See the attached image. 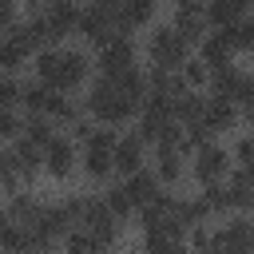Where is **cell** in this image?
Wrapping results in <instances>:
<instances>
[{
	"label": "cell",
	"mask_w": 254,
	"mask_h": 254,
	"mask_svg": "<svg viewBox=\"0 0 254 254\" xmlns=\"http://www.w3.org/2000/svg\"><path fill=\"white\" fill-rule=\"evenodd\" d=\"M32 79L64 91V95H75L87 87L91 79V52L79 48V44H56V48H40L32 52V64H28Z\"/></svg>",
	"instance_id": "cell-1"
},
{
	"label": "cell",
	"mask_w": 254,
	"mask_h": 254,
	"mask_svg": "<svg viewBox=\"0 0 254 254\" xmlns=\"http://www.w3.org/2000/svg\"><path fill=\"white\" fill-rule=\"evenodd\" d=\"M79 103H83V111H87L91 123L115 127V131L127 127V123H135V115H139V103H135L127 91H119L111 79H103V75H91V79H87Z\"/></svg>",
	"instance_id": "cell-2"
},
{
	"label": "cell",
	"mask_w": 254,
	"mask_h": 254,
	"mask_svg": "<svg viewBox=\"0 0 254 254\" xmlns=\"http://www.w3.org/2000/svg\"><path fill=\"white\" fill-rule=\"evenodd\" d=\"M194 48L171 28V24H151L147 28V40H143V56L151 67H163V71H179V64L190 56Z\"/></svg>",
	"instance_id": "cell-3"
},
{
	"label": "cell",
	"mask_w": 254,
	"mask_h": 254,
	"mask_svg": "<svg viewBox=\"0 0 254 254\" xmlns=\"http://www.w3.org/2000/svg\"><path fill=\"white\" fill-rule=\"evenodd\" d=\"M135 64H139V40H135V36L115 32L107 44H99V48H95V56H91V75L115 79V75L131 71Z\"/></svg>",
	"instance_id": "cell-4"
},
{
	"label": "cell",
	"mask_w": 254,
	"mask_h": 254,
	"mask_svg": "<svg viewBox=\"0 0 254 254\" xmlns=\"http://www.w3.org/2000/svg\"><path fill=\"white\" fill-rule=\"evenodd\" d=\"M115 32H119L115 28V8H107L99 0H83L79 4V16H75V40H79V48L91 52V48L107 44Z\"/></svg>",
	"instance_id": "cell-5"
},
{
	"label": "cell",
	"mask_w": 254,
	"mask_h": 254,
	"mask_svg": "<svg viewBox=\"0 0 254 254\" xmlns=\"http://www.w3.org/2000/svg\"><path fill=\"white\" fill-rule=\"evenodd\" d=\"M206 95H214V99H230L238 111L250 115V99H254L250 71H246L238 60L226 64V67H218V71H210V79H206Z\"/></svg>",
	"instance_id": "cell-6"
},
{
	"label": "cell",
	"mask_w": 254,
	"mask_h": 254,
	"mask_svg": "<svg viewBox=\"0 0 254 254\" xmlns=\"http://www.w3.org/2000/svg\"><path fill=\"white\" fill-rule=\"evenodd\" d=\"M230 175V151H226V139H214L198 151L187 155V179H194V187H206V183H222Z\"/></svg>",
	"instance_id": "cell-7"
},
{
	"label": "cell",
	"mask_w": 254,
	"mask_h": 254,
	"mask_svg": "<svg viewBox=\"0 0 254 254\" xmlns=\"http://www.w3.org/2000/svg\"><path fill=\"white\" fill-rule=\"evenodd\" d=\"M210 226H214V250H222V254H250V246H254V226H250V214H242V210H234V214H222V218H210Z\"/></svg>",
	"instance_id": "cell-8"
},
{
	"label": "cell",
	"mask_w": 254,
	"mask_h": 254,
	"mask_svg": "<svg viewBox=\"0 0 254 254\" xmlns=\"http://www.w3.org/2000/svg\"><path fill=\"white\" fill-rule=\"evenodd\" d=\"M198 123L214 135V139H226V135H234V131H242L246 123H250V115L246 111H238L230 99H214V95H206V103H202V115H198Z\"/></svg>",
	"instance_id": "cell-9"
},
{
	"label": "cell",
	"mask_w": 254,
	"mask_h": 254,
	"mask_svg": "<svg viewBox=\"0 0 254 254\" xmlns=\"http://www.w3.org/2000/svg\"><path fill=\"white\" fill-rule=\"evenodd\" d=\"M44 171H48L56 183H67V179L79 171V143H71L64 131H56V135L44 143Z\"/></svg>",
	"instance_id": "cell-10"
},
{
	"label": "cell",
	"mask_w": 254,
	"mask_h": 254,
	"mask_svg": "<svg viewBox=\"0 0 254 254\" xmlns=\"http://www.w3.org/2000/svg\"><path fill=\"white\" fill-rule=\"evenodd\" d=\"M32 64V44L24 36V24L16 20L12 28L0 32V71L4 75H24Z\"/></svg>",
	"instance_id": "cell-11"
},
{
	"label": "cell",
	"mask_w": 254,
	"mask_h": 254,
	"mask_svg": "<svg viewBox=\"0 0 254 254\" xmlns=\"http://www.w3.org/2000/svg\"><path fill=\"white\" fill-rule=\"evenodd\" d=\"M147 143L127 127V131H119L115 135V147H111V171H115V179H127L131 171H139V167H147Z\"/></svg>",
	"instance_id": "cell-12"
},
{
	"label": "cell",
	"mask_w": 254,
	"mask_h": 254,
	"mask_svg": "<svg viewBox=\"0 0 254 254\" xmlns=\"http://www.w3.org/2000/svg\"><path fill=\"white\" fill-rule=\"evenodd\" d=\"M147 167H151V175L159 179V187H167V190H179V187L187 183V155L175 151V147L151 151V155H147Z\"/></svg>",
	"instance_id": "cell-13"
},
{
	"label": "cell",
	"mask_w": 254,
	"mask_h": 254,
	"mask_svg": "<svg viewBox=\"0 0 254 254\" xmlns=\"http://www.w3.org/2000/svg\"><path fill=\"white\" fill-rule=\"evenodd\" d=\"M75 16H79V4H48L44 8L40 24H44V36H48L52 48L75 40Z\"/></svg>",
	"instance_id": "cell-14"
},
{
	"label": "cell",
	"mask_w": 254,
	"mask_h": 254,
	"mask_svg": "<svg viewBox=\"0 0 254 254\" xmlns=\"http://www.w3.org/2000/svg\"><path fill=\"white\" fill-rule=\"evenodd\" d=\"M159 4L163 0H115V28L123 36H131L139 28H151L155 16H159Z\"/></svg>",
	"instance_id": "cell-15"
},
{
	"label": "cell",
	"mask_w": 254,
	"mask_h": 254,
	"mask_svg": "<svg viewBox=\"0 0 254 254\" xmlns=\"http://www.w3.org/2000/svg\"><path fill=\"white\" fill-rule=\"evenodd\" d=\"M194 56L210 67V71H218V67H226V64H234L238 56L230 52V40H226V32L222 28H210L198 44H194Z\"/></svg>",
	"instance_id": "cell-16"
},
{
	"label": "cell",
	"mask_w": 254,
	"mask_h": 254,
	"mask_svg": "<svg viewBox=\"0 0 254 254\" xmlns=\"http://www.w3.org/2000/svg\"><path fill=\"white\" fill-rule=\"evenodd\" d=\"M250 16V0H202V20L206 28H230L234 20Z\"/></svg>",
	"instance_id": "cell-17"
},
{
	"label": "cell",
	"mask_w": 254,
	"mask_h": 254,
	"mask_svg": "<svg viewBox=\"0 0 254 254\" xmlns=\"http://www.w3.org/2000/svg\"><path fill=\"white\" fill-rule=\"evenodd\" d=\"M123 187H127V194H131V202H135V210H143V206H151L155 198H159V190H167V187H159V179L151 175V167H139V171H131L127 179H119Z\"/></svg>",
	"instance_id": "cell-18"
},
{
	"label": "cell",
	"mask_w": 254,
	"mask_h": 254,
	"mask_svg": "<svg viewBox=\"0 0 254 254\" xmlns=\"http://www.w3.org/2000/svg\"><path fill=\"white\" fill-rule=\"evenodd\" d=\"M99 198H103V206L111 210V218L115 222H131L135 218V202H131V194H127V187L119 183V179H111V183H103V190H99Z\"/></svg>",
	"instance_id": "cell-19"
},
{
	"label": "cell",
	"mask_w": 254,
	"mask_h": 254,
	"mask_svg": "<svg viewBox=\"0 0 254 254\" xmlns=\"http://www.w3.org/2000/svg\"><path fill=\"white\" fill-rule=\"evenodd\" d=\"M40 206H44V198H40L36 190H28V187L4 198V214H8L12 222H24V226H32V222H36V214H40Z\"/></svg>",
	"instance_id": "cell-20"
},
{
	"label": "cell",
	"mask_w": 254,
	"mask_h": 254,
	"mask_svg": "<svg viewBox=\"0 0 254 254\" xmlns=\"http://www.w3.org/2000/svg\"><path fill=\"white\" fill-rule=\"evenodd\" d=\"M32 242H36L32 226L12 222V218L0 226V254H32Z\"/></svg>",
	"instance_id": "cell-21"
},
{
	"label": "cell",
	"mask_w": 254,
	"mask_h": 254,
	"mask_svg": "<svg viewBox=\"0 0 254 254\" xmlns=\"http://www.w3.org/2000/svg\"><path fill=\"white\" fill-rule=\"evenodd\" d=\"M202 103H206V91H179V95L171 99V119H175L179 127H187V123H198V115H202Z\"/></svg>",
	"instance_id": "cell-22"
},
{
	"label": "cell",
	"mask_w": 254,
	"mask_h": 254,
	"mask_svg": "<svg viewBox=\"0 0 254 254\" xmlns=\"http://www.w3.org/2000/svg\"><path fill=\"white\" fill-rule=\"evenodd\" d=\"M175 75L183 79V87H187V91H206V79H210V67H206V64H202V60H198V56L190 52V56H187V60L179 64V71H175Z\"/></svg>",
	"instance_id": "cell-23"
},
{
	"label": "cell",
	"mask_w": 254,
	"mask_h": 254,
	"mask_svg": "<svg viewBox=\"0 0 254 254\" xmlns=\"http://www.w3.org/2000/svg\"><path fill=\"white\" fill-rule=\"evenodd\" d=\"M56 131H60V127H56L48 115H24V123H20V135H24L28 143H36V147H44Z\"/></svg>",
	"instance_id": "cell-24"
},
{
	"label": "cell",
	"mask_w": 254,
	"mask_h": 254,
	"mask_svg": "<svg viewBox=\"0 0 254 254\" xmlns=\"http://www.w3.org/2000/svg\"><path fill=\"white\" fill-rule=\"evenodd\" d=\"M226 32V40H230V52L234 56H246L250 48H254V20L246 16V20H234L230 28H222Z\"/></svg>",
	"instance_id": "cell-25"
},
{
	"label": "cell",
	"mask_w": 254,
	"mask_h": 254,
	"mask_svg": "<svg viewBox=\"0 0 254 254\" xmlns=\"http://www.w3.org/2000/svg\"><path fill=\"white\" fill-rule=\"evenodd\" d=\"M60 254H103V250L95 246V238H91L83 226H71V230L60 238Z\"/></svg>",
	"instance_id": "cell-26"
},
{
	"label": "cell",
	"mask_w": 254,
	"mask_h": 254,
	"mask_svg": "<svg viewBox=\"0 0 254 254\" xmlns=\"http://www.w3.org/2000/svg\"><path fill=\"white\" fill-rule=\"evenodd\" d=\"M226 151H230V167H246L250 171V155H254V143H250V131L242 127V131H234V143H226Z\"/></svg>",
	"instance_id": "cell-27"
},
{
	"label": "cell",
	"mask_w": 254,
	"mask_h": 254,
	"mask_svg": "<svg viewBox=\"0 0 254 254\" xmlns=\"http://www.w3.org/2000/svg\"><path fill=\"white\" fill-rule=\"evenodd\" d=\"M183 242H187V250H190V254H206V250H210V242H214V226H210V222H194V226H187Z\"/></svg>",
	"instance_id": "cell-28"
},
{
	"label": "cell",
	"mask_w": 254,
	"mask_h": 254,
	"mask_svg": "<svg viewBox=\"0 0 254 254\" xmlns=\"http://www.w3.org/2000/svg\"><path fill=\"white\" fill-rule=\"evenodd\" d=\"M20 91H24V75L0 71V107H20Z\"/></svg>",
	"instance_id": "cell-29"
},
{
	"label": "cell",
	"mask_w": 254,
	"mask_h": 254,
	"mask_svg": "<svg viewBox=\"0 0 254 254\" xmlns=\"http://www.w3.org/2000/svg\"><path fill=\"white\" fill-rule=\"evenodd\" d=\"M20 123H24L20 107H0V143H12L20 135Z\"/></svg>",
	"instance_id": "cell-30"
},
{
	"label": "cell",
	"mask_w": 254,
	"mask_h": 254,
	"mask_svg": "<svg viewBox=\"0 0 254 254\" xmlns=\"http://www.w3.org/2000/svg\"><path fill=\"white\" fill-rule=\"evenodd\" d=\"M20 20V0H0V32Z\"/></svg>",
	"instance_id": "cell-31"
},
{
	"label": "cell",
	"mask_w": 254,
	"mask_h": 254,
	"mask_svg": "<svg viewBox=\"0 0 254 254\" xmlns=\"http://www.w3.org/2000/svg\"><path fill=\"white\" fill-rule=\"evenodd\" d=\"M48 4H79V0H48Z\"/></svg>",
	"instance_id": "cell-32"
},
{
	"label": "cell",
	"mask_w": 254,
	"mask_h": 254,
	"mask_svg": "<svg viewBox=\"0 0 254 254\" xmlns=\"http://www.w3.org/2000/svg\"><path fill=\"white\" fill-rule=\"evenodd\" d=\"M206 254H222V250H214V246H210V250H206Z\"/></svg>",
	"instance_id": "cell-33"
}]
</instances>
